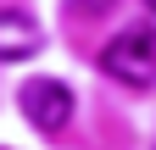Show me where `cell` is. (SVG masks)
Segmentation results:
<instances>
[{
  "mask_svg": "<svg viewBox=\"0 0 156 150\" xmlns=\"http://www.w3.org/2000/svg\"><path fill=\"white\" fill-rule=\"evenodd\" d=\"M101 72L123 89H151L156 84V28H123L117 39H106Z\"/></svg>",
  "mask_w": 156,
  "mask_h": 150,
  "instance_id": "obj_1",
  "label": "cell"
},
{
  "mask_svg": "<svg viewBox=\"0 0 156 150\" xmlns=\"http://www.w3.org/2000/svg\"><path fill=\"white\" fill-rule=\"evenodd\" d=\"M23 117L39 128V134H62L73 122V89L62 78H34L23 84Z\"/></svg>",
  "mask_w": 156,
  "mask_h": 150,
  "instance_id": "obj_2",
  "label": "cell"
},
{
  "mask_svg": "<svg viewBox=\"0 0 156 150\" xmlns=\"http://www.w3.org/2000/svg\"><path fill=\"white\" fill-rule=\"evenodd\" d=\"M39 50V22L17 6H0V61H23Z\"/></svg>",
  "mask_w": 156,
  "mask_h": 150,
  "instance_id": "obj_3",
  "label": "cell"
},
{
  "mask_svg": "<svg viewBox=\"0 0 156 150\" xmlns=\"http://www.w3.org/2000/svg\"><path fill=\"white\" fill-rule=\"evenodd\" d=\"M112 6H117V0H73V11H78V17H106Z\"/></svg>",
  "mask_w": 156,
  "mask_h": 150,
  "instance_id": "obj_4",
  "label": "cell"
},
{
  "mask_svg": "<svg viewBox=\"0 0 156 150\" xmlns=\"http://www.w3.org/2000/svg\"><path fill=\"white\" fill-rule=\"evenodd\" d=\"M145 6H151V11H156V0H145Z\"/></svg>",
  "mask_w": 156,
  "mask_h": 150,
  "instance_id": "obj_5",
  "label": "cell"
}]
</instances>
